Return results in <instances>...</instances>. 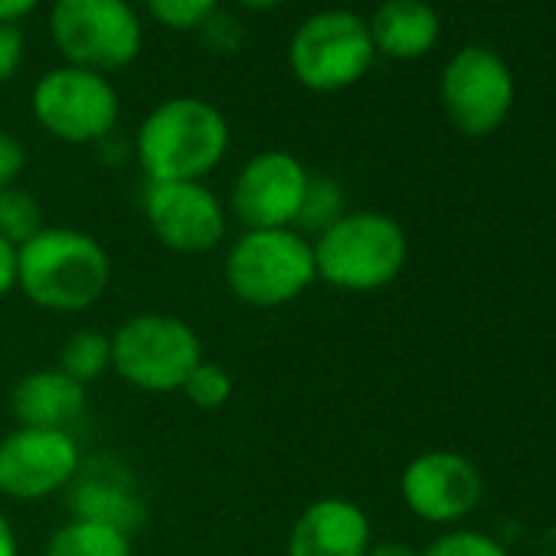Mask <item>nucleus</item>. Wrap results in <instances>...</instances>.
I'll use <instances>...</instances> for the list:
<instances>
[{"mask_svg": "<svg viewBox=\"0 0 556 556\" xmlns=\"http://www.w3.org/2000/svg\"><path fill=\"white\" fill-rule=\"evenodd\" d=\"M109 286V249L83 229L43 226L17 249V289L47 312H86Z\"/></svg>", "mask_w": 556, "mask_h": 556, "instance_id": "1", "label": "nucleus"}, {"mask_svg": "<svg viewBox=\"0 0 556 556\" xmlns=\"http://www.w3.org/2000/svg\"><path fill=\"white\" fill-rule=\"evenodd\" d=\"M148 184L203 180L229 151V122L197 96H174L154 105L135 138Z\"/></svg>", "mask_w": 556, "mask_h": 556, "instance_id": "2", "label": "nucleus"}, {"mask_svg": "<svg viewBox=\"0 0 556 556\" xmlns=\"http://www.w3.org/2000/svg\"><path fill=\"white\" fill-rule=\"evenodd\" d=\"M318 278L341 292H377L396 282L406 265L409 242L403 226L374 210L344 213L315 242Z\"/></svg>", "mask_w": 556, "mask_h": 556, "instance_id": "3", "label": "nucleus"}, {"mask_svg": "<svg viewBox=\"0 0 556 556\" xmlns=\"http://www.w3.org/2000/svg\"><path fill=\"white\" fill-rule=\"evenodd\" d=\"M226 286L252 308H282L318 278L312 239L299 229H245L226 255Z\"/></svg>", "mask_w": 556, "mask_h": 556, "instance_id": "4", "label": "nucleus"}, {"mask_svg": "<svg viewBox=\"0 0 556 556\" xmlns=\"http://www.w3.org/2000/svg\"><path fill=\"white\" fill-rule=\"evenodd\" d=\"M200 361V338L177 315H135L112 334V370L144 393H180Z\"/></svg>", "mask_w": 556, "mask_h": 556, "instance_id": "5", "label": "nucleus"}, {"mask_svg": "<svg viewBox=\"0 0 556 556\" xmlns=\"http://www.w3.org/2000/svg\"><path fill=\"white\" fill-rule=\"evenodd\" d=\"M50 37L66 66L109 76L138 60L144 30L128 0H56Z\"/></svg>", "mask_w": 556, "mask_h": 556, "instance_id": "6", "label": "nucleus"}, {"mask_svg": "<svg viewBox=\"0 0 556 556\" xmlns=\"http://www.w3.org/2000/svg\"><path fill=\"white\" fill-rule=\"evenodd\" d=\"M377 60L370 27L354 11L312 14L289 43V70L312 92H341L357 86Z\"/></svg>", "mask_w": 556, "mask_h": 556, "instance_id": "7", "label": "nucleus"}, {"mask_svg": "<svg viewBox=\"0 0 556 556\" xmlns=\"http://www.w3.org/2000/svg\"><path fill=\"white\" fill-rule=\"evenodd\" d=\"M34 115L43 131L66 144H92L115 131L122 102L109 76L60 66L40 76L34 89Z\"/></svg>", "mask_w": 556, "mask_h": 556, "instance_id": "8", "label": "nucleus"}, {"mask_svg": "<svg viewBox=\"0 0 556 556\" xmlns=\"http://www.w3.org/2000/svg\"><path fill=\"white\" fill-rule=\"evenodd\" d=\"M442 105L448 122L468 138L497 131L514 105V76L507 63L488 47L458 50L442 70Z\"/></svg>", "mask_w": 556, "mask_h": 556, "instance_id": "9", "label": "nucleus"}, {"mask_svg": "<svg viewBox=\"0 0 556 556\" xmlns=\"http://www.w3.org/2000/svg\"><path fill=\"white\" fill-rule=\"evenodd\" d=\"M308 180L295 154L258 151L236 174L229 206L245 229H295Z\"/></svg>", "mask_w": 556, "mask_h": 556, "instance_id": "10", "label": "nucleus"}, {"mask_svg": "<svg viewBox=\"0 0 556 556\" xmlns=\"http://www.w3.org/2000/svg\"><path fill=\"white\" fill-rule=\"evenodd\" d=\"M83 452L73 432L14 429L0 439V494L14 501H43L76 481Z\"/></svg>", "mask_w": 556, "mask_h": 556, "instance_id": "11", "label": "nucleus"}, {"mask_svg": "<svg viewBox=\"0 0 556 556\" xmlns=\"http://www.w3.org/2000/svg\"><path fill=\"white\" fill-rule=\"evenodd\" d=\"M144 216L154 239L180 255H203L226 236V210L203 180L148 184Z\"/></svg>", "mask_w": 556, "mask_h": 556, "instance_id": "12", "label": "nucleus"}, {"mask_svg": "<svg viewBox=\"0 0 556 556\" xmlns=\"http://www.w3.org/2000/svg\"><path fill=\"white\" fill-rule=\"evenodd\" d=\"M400 491L416 517L429 523H452L478 507L484 481L465 455L439 448L422 452L406 465Z\"/></svg>", "mask_w": 556, "mask_h": 556, "instance_id": "13", "label": "nucleus"}, {"mask_svg": "<svg viewBox=\"0 0 556 556\" xmlns=\"http://www.w3.org/2000/svg\"><path fill=\"white\" fill-rule=\"evenodd\" d=\"M370 520L348 497L308 504L289 533V556H367Z\"/></svg>", "mask_w": 556, "mask_h": 556, "instance_id": "14", "label": "nucleus"}, {"mask_svg": "<svg viewBox=\"0 0 556 556\" xmlns=\"http://www.w3.org/2000/svg\"><path fill=\"white\" fill-rule=\"evenodd\" d=\"M11 413L21 429L70 432L86 413V387L66 377L60 367L34 370L11 390Z\"/></svg>", "mask_w": 556, "mask_h": 556, "instance_id": "15", "label": "nucleus"}, {"mask_svg": "<svg viewBox=\"0 0 556 556\" xmlns=\"http://www.w3.org/2000/svg\"><path fill=\"white\" fill-rule=\"evenodd\" d=\"M367 27L374 50L393 60L426 56L442 34L439 14L429 0H383Z\"/></svg>", "mask_w": 556, "mask_h": 556, "instance_id": "16", "label": "nucleus"}, {"mask_svg": "<svg viewBox=\"0 0 556 556\" xmlns=\"http://www.w3.org/2000/svg\"><path fill=\"white\" fill-rule=\"evenodd\" d=\"M73 514L112 523L125 533H135L144 523V501L138 491L122 478L112 475L109 468H89L76 475L73 481Z\"/></svg>", "mask_w": 556, "mask_h": 556, "instance_id": "17", "label": "nucleus"}, {"mask_svg": "<svg viewBox=\"0 0 556 556\" xmlns=\"http://www.w3.org/2000/svg\"><path fill=\"white\" fill-rule=\"evenodd\" d=\"M47 556H135V553H131V533L102 520L73 517L50 536Z\"/></svg>", "mask_w": 556, "mask_h": 556, "instance_id": "18", "label": "nucleus"}, {"mask_svg": "<svg viewBox=\"0 0 556 556\" xmlns=\"http://www.w3.org/2000/svg\"><path fill=\"white\" fill-rule=\"evenodd\" d=\"M60 370L76 383L89 387L105 370H112V338L96 328H79L66 338L60 351Z\"/></svg>", "mask_w": 556, "mask_h": 556, "instance_id": "19", "label": "nucleus"}, {"mask_svg": "<svg viewBox=\"0 0 556 556\" xmlns=\"http://www.w3.org/2000/svg\"><path fill=\"white\" fill-rule=\"evenodd\" d=\"M344 190L338 180L331 177H315L308 180V190H305V200H302V213L295 219V229L305 236V232H325L328 226H334L341 216H344Z\"/></svg>", "mask_w": 556, "mask_h": 556, "instance_id": "20", "label": "nucleus"}, {"mask_svg": "<svg viewBox=\"0 0 556 556\" xmlns=\"http://www.w3.org/2000/svg\"><path fill=\"white\" fill-rule=\"evenodd\" d=\"M43 229V213L34 193L21 190L17 184L0 190V239H8L11 245H24Z\"/></svg>", "mask_w": 556, "mask_h": 556, "instance_id": "21", "label": "nucleus"}, {"mask_svg": "<svg viewBox=\"0 0 556 556\" xmlns=\"http://www.w3.org/2000/svg\"><path fill=\"white\" fill-rule=\"evenodd\" d=\"M180 393L197 406V409H219L229 403L232 396V377L226 374L223 364H210L200 361L197 370L187 377V383L180 387Z\"/></svg>", "mask_w": 556, "mask_h": 556, "instance_id": "22", "label": "nucleus"}, {"mask_svg": "<svg viewBox=\"0 0 556 556\" xmlns=\"http://www.w3.org/2000/svg\"><path fill=\"white\" fill-rule=\"evenodd\" d=\"M148 14L170 30H200L219 8V0H144Z\"/></svg>", "mask_w": 556, "mask_h": 556, "instance_id": "23", "label": "nucleus"}, {"mask_svg": "<svg viewBox=\"0 0 556 556\" xmlns=\"http://www.w3.org/2000/svg\"><path fill=\"white\" fill-rule=\"evenodd\" d=\"M422 556H510V553L484 533L452 530V533L439 536L435 543H429V549H422Z\"/></svg>", "mask_w": 556, "mask_h": 556, "instance_id": "24", "label": "nucleus"}, {"mask_svg": "<svg viewBox=\"0 0 556 556\" xmlns=\"http://www.w3.org/2000/svg\"><path fill=\"white\" fill-rule=\"evenodd\" d=\"M24 34L14 24H0V83H11L24 66Z\"/></svg>", "mask_w": 556, "mask_h": 556, "instance_id": "25", "label": "nucleus"}, {"mask_svg": "<svg viewBox=\"0 0 556 556\" xmlns=\"http://www.w3.org/2000/svg\"><path fill=\"white\" fill-rule=\"evenodd\" d=\"M27 167V151L24 144L8 135V131H0V190H8L17 184V177L24 174Z\"/></svg>", "mask_w": 556, "mask_h": 556, "instance_id": "26", "label": "nucleus"}, {"mask_svg": "<svg viewBox=\"0 0 556 556\" xmlns=\"http://www.w3.org/2000/svg\"><path fill=\"white\" fill-rule=\"evenodd\" d=\"M17 289V245L0 239V299Z\"/></svg>", "mask_w": 556, "mask_h": 556, "instance_id": "27", "label": "nucleus"}, {"mask_svg": "<svg viewBox=\"0 0 556 556\" xmlns=\"http://www.w3.org/2000/svg\"><path fill=\"white\" fill-rule=\"evenodd\" d=\"M40 8V0H0V24H21Z\"/></svg>", "mask_w": 556, "mask_h": 556, "instance_id": "28", "label": "nucleus"}, {"mask_svg": "<svg viewBox=\"0 0 556 556\" xmlns=\"http://www.w3.org/2000/svg\"><path fill=\"white\" fill-rule=\"evenodd\" d=\"M367 556H422L416 546L400 543V540H387V543H370Z\"/></svg>", "mask_w": 556, "mask_h": 556, "instance_id": "29", "label": "nucleus"}, {"mask_svg": "<svg viewBox=\"0 0 556 556\" xmlns=\"http://www.w3.org/2000/svg\"><path fill=\"white\" fill-rule=\"evenodd\" d=\"M0 556H17V536L4 514H0Z\"/></svg>", "mask_w": 556, "mask_h": 556, "instance_id": "30", "label": "nucleus"}, {"mask_svg": "<svg viewBox=\"0 0 556 556\" xmlns=\"http://www.w3.org/2000/svg\"><path fill=\"white\" fill-rule=\"evenodd\" d=\"M540 556H556V523L543 533V540H540Z\"/></svg>", "mask_w": 556, "mask_h": 556, "instance_id": "31", "label": "nucleus"}, {"mask_svg": "<svg viewBox=\"0 0 556 556\" xmlns=\"http://www.w3.org/2000/svg\"><path fill=\"white\" fill-rule=\"evenodd\" d=\"M239 4L249 8V11H271L278 4H286V0H239Z\"/></svg>", "mask_w": 556, "mask_h": 556, "instance_id": "32", "label": "nucleus"}]
</instances>
